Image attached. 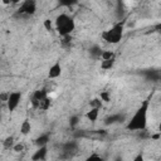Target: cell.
<instances>
[{"mask_svg": "<svg viewBox=\"0 0 161 161\" xmlns=\"http://www.w3.org/2000/svg\"><path fill=\"white\" fill-rule=\"evenodd\" d=\"M50 104H52V102H50V98L48 97V98H45V99H43V101H40V103H39V109H42V111H47V109H49V107H50Z\"/></svg>", "mask_w": 161, "mask_h": 161, "instance_id": "obj_16", "label": "cell"}, {"mask_svg": "<svg viewBox=\"0 0 161 161\" xmlns=\"http://www.w3.org/2000/svg\"><path fill=\"white\" fill-rule=\"evenodd\" d=\"M3 146L5 147V148H8V150H10V148H13L15 145H14V137L13 136H8L4 141H3Z\"/></svg>", "mask_w": 161, "mask_h": 161, "instance_id": "obj_15", "label": "cell"}, {"mask_svg": "<svg viewBox=\"0 0 161 161\" xmlns=\"http://www.w3.org/2000/svg\"><path fill=\"white\" fill-rule=\"evenodd\" d=\"M98 114H99V109H98V108H91V109L86 113V117H87L88 121L94 122V121L98 118Z\"/></svg>", "mask_w": 161, "mask_h": 161, "instance_id": "obj_11", "label": "cell"}, {"mask_svg": "<svg viewBox=\"0 0 161 161\" xmlns=\"http://www.w3.org/2000/svg\"><path fill=\"white\" fill-rule=\"evenodd\" d=\"M9 96H10V92H3L1 94H0V99H1V102H8V99H9Z\"/></svg>", "mask_w": 161, "mask_h": 161, "instance_id": "obj_25", "label": "cell"}, {"mask_svg": "<svg viewBox=\"0 0 161 161\" xmlns=\"http://www.w3.org/2000/svg\"><path fill=\"white\" fill-rule=\"evenodd\" d=\"M20 99H21V93L20 92H10V96H9V99L6 102V106H8V109L10 112L15 111V108L19 106L20 103Z\"/></svg>", "mask_w": 161, "mask_h": 161, "instance_id": "obj_5", "label": "cell"}, {"mask_svg": "<svg viewBox=\"0 0 161 161\" xmlns=\"http://www.w3.org/2000/svg\"><path fill=\"white\" fill-rule=\"evenodd\" d=\"M54 25H55V30L60 34V36L70 35V33L75 28V23L73 20V18L69 16L68 14H64V13L55 18Z\"/></svg>", "mask_w": 161, "mask_h": 161, "instance_id": "obj_2", "label": "cell"}, {"mask_svg": "<svg viewBox=\"0 0 161 161\" xmlns=\"http://www.w3.org/2000/svg\"><path fill=\"white\" fill-rule=\"evenodd\" d=\"M114 64V59H109V60H102L101 62V68L107 70V69H111Z\"/></svg>", "mask_w": 161, "mask_h": 161, "instance_id": "obj_17", "label": "cell"}, {"mask_svg": "<svg viewBox=\"0 0 161 161\" xmlns=\"http://www.w3.org/2000/svg\"><path fill=\"white\" fill-rule=\"evenodd\" d=\"M89 106H91V108H98V109H101L102 108V101H101V98L92 99L89 102Z\"/></svg>", "mask_w": 161, "mask_h": 161, "instance_id": "obj_19", "label": "cell"}, {"mask_svg": "<svg viewBox=\"0 0 161 161\" xmlns=\"http://www.w3.org/2000/svg\"><path fill=\"white\" fill-rule=\"evenodd\" d=\"M123 36V23L118 21L102 33V38L111 44H117Z\"/></svg>", "mask_w": 161, "mask_h": 161, "instance_id": "obj_3", "label": "cell"}, {"mask_svg": "<svg viewBox=\"0 0 161 161\" xmlns=\"http://www.w3.org/2000/svg\"><path fill=\"white\" fill-rule=\"evenodd\" d=\"M114 13H116V18H117L118 20H122V19L125 18V14H126V8H125V4L118 1V3H117V8H116Z\"/></svg>", "mask_w": 161, "mask_h": 161, "instance_id": "obj_9", "label": "cell"}, {"mask_svg": "<svg viewBox=\"0 0 161 161\" xmlns=\"http://www.w3.org/2000/svg\"><path fill=\"white\" fill-rule=\"evenodd\" d=\"M73 4H75V1H62L60 3V5H65V6H70Z\"/></svg>", "mask_w": 161, "mask_h": 161, "instance_id": "obj_28", "label": "cell"}, {"mask_svg": "<svg viewBox=\"0 0 161 161\" xmlns=\"http://www.w3.org/2000/svg\"><path fill=\"white\" fill-rule=\"evenodd\" d=\"M33 98H35L38 102H40V101L48 98V91H45V89H38V91L34 92Z\"/></svg>", "mask_w": 161, "mask_h": 161, "instance_id": "obj_12", "label": "cell"}, {"mask_svg": "<svg viewBox=\"0 0 161 161\" xmlns=\"http://www.w3.org/2000/svg\"><path fill=\"white\" fill-rule=\"evenodd\" d=\"M30 131H31V123H30V121L29 119H24L21 122V125H20V132L23 135H28Z\"/></svg>", "mask_w": 161, "mask_h": 161, "instance_id": "obj_13", "label": "cell"}, {"mask_svg": "<svg viewBox=\"0 0 161 161\" xmlns=\"http://www.w3.org/2000/svg\"><path fill=\"white\" fill-rule=\"evenodd\" d=\"M88 53H89V55H91L92 59H101L103 50H102L101 47H98V45H92V47L89 48Z\"/></svg>", "mask_w": 161, "mask_h": 161, "instance_id": "obj_8", "label": "cell"}, {"mask_svg": "<svg viewBox=\"0 0 161 161\" xmlns=\"http://www.w3.org/2000/svg\"><path fill=\"white\" fill-rule=\"evenodd\" d=\"M114 161H122V157H121V156H118V157H116V158H114Z\"/></svg>", "mask_w": 161, "mask_h": 161, "instance_id": "obj_31", "label": "cell"}, {"mask_svg": "<svg viewBox=\"0 0 161 161\" xmlns=\"http://www.w3.org/2000/svg\"><path fill=\"white\" fill-rule=\"evenodd\" d=\"M69 123H70L72 127H75V126L79 123V117H78V116H72L70 119H69Z\"/></svg>", "mask_w": 161, "mask_h": 161, "instance_id": "obj_22", "label": "cell"}, {"mask_svg": "<svg viewBox=\"0 0 161 161\" xmlns=\"http://www.w3.org/2000/svg\"><path fill=\"white\" fill-rule=\"evenodd\" d=\"M147 77L150 79H152V80H157L160 78V74L157 72H155V70H151V72H147Z\"/></svg>", "mask_w": 161, "mask_h": 161, "instance_id": "obj_20", "label": "cell"}, {"mask_svg": "<svg viewBox=\"0 0 161 161\" xmlns=\"http://www.w3.org/2000/svg\"><path fill=\"white\" fill-rule=\"evenodd\" d=\"M160 135H161V133H160ZM160 135H153V136H152V138H153V140H157V138L160 137Z\"/></svg>", "mask_w": 161, "mask_h": 161, "instance_id": "obj_30", "label": "cell"}, {"mask_svg": "<svg viewBox=\"0 0 161 161\" xmlns=\"http://www.w3.org/2000/svg\"><path fill=\"white\" fill-rule=\"evenodd\" d=\"M125 119V114L117 113V114H112L109 117L106 118V125H112V123H117V122H122Z\"/></svg>", "mask_w": 161, "mask_h": 161, "instance_id": "obj_10", "label": "cell"}, {"mask_svg": "<svg viewBox=\"0 0 161 161\" xmlns=\"http://www.w3.org/2000/svg\"><path fill=\"white\" fill-rule=\"evenodd\" d=\"M13 150H14L15 152H20V151L24 150V145H23V143H16V145L13 147Z\"/></svg>", "mask_w": 161, "mask_h": 161, "instance_id": "obj_26", "label": "cell"}, {"mask_svg": "<svg viewBox=\"0 0 161 161\" xmlns=\"http://www.w3.org/2000/svg\"><path fill=\"white\" fill-rule=\"evenodd\" d=\"M47 153H48V148H47V146L39 147V148L33 153L31 160H33V161H43V160L45 158Z\"/></svg>", "mask_w": 161, "mask_h": 161, "instance_id": "obj_7", "label": "cell"}, {"mask_svg": "<svg viewBox=\"0 0 161 161\" xmlns=\"http://www.w3.org/2000/svg\"><path fill=\"white\" fill-rule=\"evenodd\" d=\"M133 161H145V158H143V155L142 153H138L135 158H133Z\"/></svg>", "mask_w": 161, "mask_h": 161, "instance_id": "obj_27", "label": "cell"}, {"mask_svg": "<svg viewBox=\"0 0 161 161\" xmlns=\"http://www.w3.org/2000/svg\"><path fill=\"white\" fill-rule=\"evenodd\" d=\"M48 142H49V136H48V135H42V136H39V137L35 140V145H36L38 147L47 146Z\"/></svg>", "mask_w": 161, "mask_h": 161, "instance_id": "obj_14", "label": "cell"}, {"mask_svg": "<svg viewBox=\"0 0 161 161\" xmlns=\"http://www.w3.org/2000/svg\"><path fill=\"white\" fill-rule=\"evenodd\" d=\"M84 161H103V160H102V157L98 156V155H91V156H88Z\"/></svg>", "mask_w": 161, "mask_h": 161, "instance_id": "obj_23", "label": "cell"}, {"mask_svg": "<svg viewBox=\"0 0 161 161\" xmlns=\"http://www.w3.org/2000/svg\"><path fill=\"white\" fill-rule=\"evenodd\" d=\"M99 98H101L102 102H109V101H111V98H109V93H108L107 91H103V92L101 93Z\"/></svg>", "mask_w": 161, "mask_h": 161, "instance_id": "obj_21", "label": "cell"}, {"mask_svg": "<svg viewBox=\"0 0 161 161\" xmlns=\"http://www.w3.org/2000/svg\"><path fill=\"white\" fill-rule=\"evenodd\" d=\"M44 28L47 30H53V23H52L50 19H45L44 20Z\"/></svg>", "mask_w": 161, "mask_h": 161, "instance_id": "obj_24", "label": "cell"}, {"mask_svg": "<svg viewBox=\"0 0 161 161\" xmlns=\"http://www.w3.org/2000/svg\"><path fill=\"white\" fill-rule=\"evenodd\" d=\"M36 10V3L34 0H25L20 4L18 9V14L20 15H33Z\"/></svg>", "mask_w": 161, "mask_h": 161, "instance_id": "obj_4", "label": "cell"}, {"mask_svg": "<svg viewBox=\"0 0 161 161\" xmlns=\"http://www.w3.org/2000/svg\"><path fill=\"white\" fill-rule=\"evenodd\" d=\"M101 59H102V60H109V59H114V53H113L112 50H103Z\"/></svg>", "mask_w": 161, "mask_h": 161, "instance_id": "obj_18", "label": "cell"}, {"mask_svg": "<svg viewBox=\"0 0 161 161\" xmlns=\"http://www.w3.org/2000/svg\"><path fill=\"white\" fill-rule=\"evenodd\" d=\"M158 131H160V133H161V122H160V125H158Z\"/></svg>", "mask_w": 161, "mask_h": 161, "instance_id": "obj_32", "label": "cell"}, {"mask_svg": "<svg viewBox=\"0 0 161 161\" xmlns=\"http://www.w3.org/2000/svg\"><path fill=\"white\" fill-rule=\"evenodd\" d=\"M155 29H156L157 31H161V23H158L157 25H155Z\"/></svg>", "mask_w": 161, "mask_h": 161, "instance_id": "obj_29", "label": "cell"}, {"mask_svg": "<svg viewBox=\"0 0 161 161\" xmlns=\"http://www.w3.org/2000/svg\"><path fill=\"white\" fill-rule=\"evenodd\" d=\"M60 74H62V65H60L59 62H55V63L49 68V70H48V77L52 78V79H54V78H58Z\"/></svg>", "mask_w": 161, "mask_h": 161, "instance_id": "obj_6", "label": "cell"}, {"mask_svg": "<svg viewBox=\"0 0 161 161\" xmlns=\"http://www.w3.org/2000/svg\"><path fill=\"white\" fill-rule=\"evenodd\" d=\"M147 112H148V99L143 101L137 108L135 114L128 121L126 128L128 131H143L147 125Z\"/></svg>", "mask_w": 161, "mask_h": 161, "instance_id": "obj_1", "label": "cell"}]
</instances>
